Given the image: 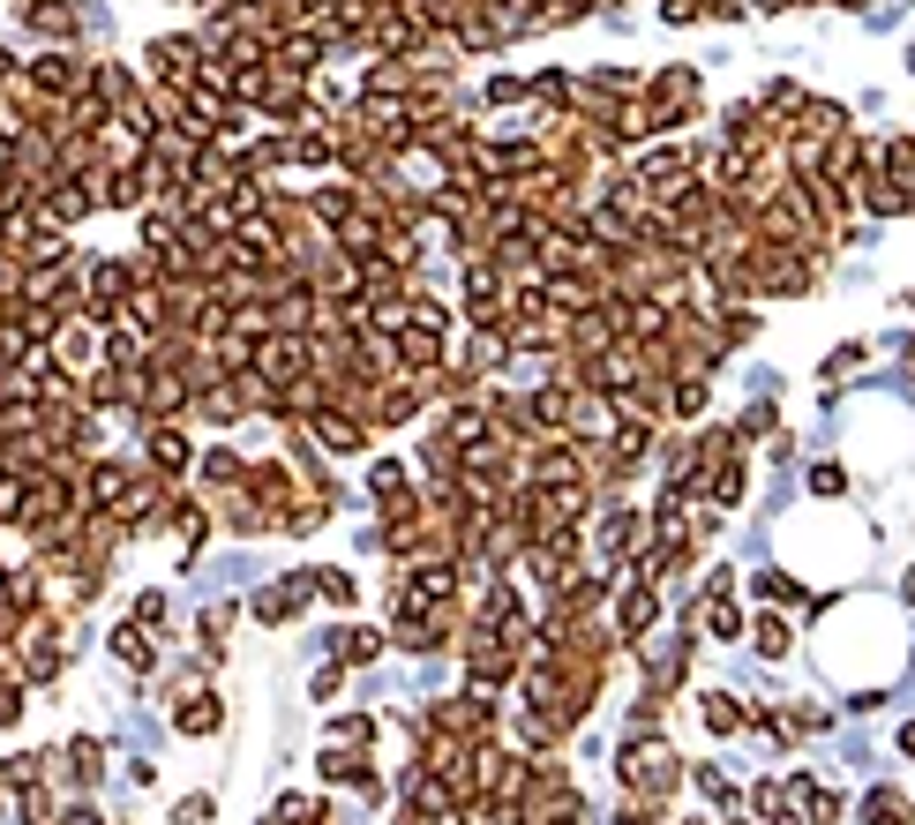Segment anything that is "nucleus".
I'll use <instances>...</instances> for the list:
<instances>
[{"label": "nucleus", "instance_id": "obj_3", "mask_svg": "<svg viewBox=\"0 0 915 825\" xmlns=\"http://www.w3.org/2000/svg\"><path fill=\"white\" fill-rule=\"evenodd\" d=\"M143 436H151V473H158V481H173V473H188V436H180L173 420H151Z\"/></svg>", "mask_w": 915, "mask_h": 825}, {"label": "nucleus", "instance_id": "obj_9", "mask_svg": "<svg viewBox=\"0 0 915 825\" xmlns=\"http://www.w3.org/2000/svg\"><path fill=\"white\" fill-rule=\"evenodd\" d=\"M113 660H128V668H135V675H143V668H151V638H143V630H113Z\"/></svg>", "mask_w": 915, "mask_h": 825}, {"label": "nucleus", "instance_id": "obj_14", "mask_svg": "<svg viewBox=\"0 0 915 825\" xmlns=\"http://www.w3.org/2000/svg\"><path fill=\"white\" fill-rule=\"evenodd\" d=\"M15 713H23V683L15 668H0V728H15Z\"/></svg>", "mask_w": 915, "mask_h": 825}, {"label": "nucleus", "instance_id": "obj_8", "mask_svg": "<svg viewBox=\"0 0 915 825\" xmlns=\"http://www.w3.org/2000/svg\"><path fill=\"white\" fill-rule=\"evenodd\" d=\"M331 653L338 660H375V653H383V630H338Z\"/></svg>", "mask_w": 915, "mask_h": 825}, {"label": "nucleus", "instance_id": "obj_7", "mask_svg": "<svg viewBox=\"0 0 915 825\" xmlns=\"http://www.w3.org/2000/svg\"><path fill=\"white\" fill-rule=\"evenodd\" d=\"M203 481H210V495H233L241 481H249V465H241L233 451H210V458H203Z\"/></svg>", "mask_w": 915, "mask_h": 825}, {"label": "nucleus", "instance_id": "obj_18", "mask_svg": "<svg viewBox=\"0 0 915 825\" xmlns=\"http://www.w3.org/2000/svg\"><path fill=\"white\" fill-rule=\"evenodd\" d=\"M706 608H713V638H736V630H743V616H736V608H720V601H706Z\"/></svg>", "mask_w": 915, "mask_h": 825}, {"label": "nucleus", "instance_id": "obj_1", "mask_svg": "<svg viewBox=\"0 0 915 825\" xmlns=\"http://www.w3.org/2000/svg\"><path fill=\"white\" fill-rule=\"evenodd\" d=\"M308 428H316V443H323V451H368V420H361V413H345V406H316L308 413Z\"/></svg>", "mask_w": 915, "mask_h": 825}, {"label": "nucleus", "instance_id": "obj_11", "mask_svg": "<svg viewBox=\"0 0 915 825\" xmlns=\"http://www.w3.org/2000/svg\"><path fill=\"white\" fill-rule=\"evenodd\" d=\"M210 728H218V698L180 705V736H210Z\"/></svg>", "mask_w": 915, "mask_h": 825}, {"label": "nucleus", "instance_id": "obj_6", "mask_svg": "<svg viewBox=\"0 0 915 825\" xmlns=\"http://www.w3.org/2000/svg\"><path fill=\"white\" fill-rule=\"evenodd\" d=\"M300 593H308V578H293V585H263V593H255V616H263V623H286L293 608H300Z\"/></svg>", "mask_w": 915, "mask_h": 825}, {"label": "nucleus", "instance_id": "obj_17", "mask_svg": "<svg viewBox=\"0 0 915 825\" xmlns=\"http://www.w3.org/2000/svg\"><path fill=\"white\" fill-rule=\"evenodd\" d=\"M698 795H706L713 811H728V803H736V788L720 781V773H698Z\"/></svg>", "mask_w": 915, "mask_h": 825}, {"label": "nucleus", "instance_id": "obj_10", "mask_svg": "<svg viewBox=\"0 0 915 825\" xmlns=\"http://www.w3.org/2000/svg\"><path fill=\"white\" fill-rule=\"evenodd\" d=\"M308 593H323V601H338V608H353V578H345V571H316V578H308Z\"/></svg>", "mask_w": 915, "mask_h": 825}, {"label": "nucleus", "instance_id": "obj_16", "mask_svg": "<svg viewBox=\"0 0 915 825\" xmlns=\"http://www.w3.org/2000/svg\"><path fill=\"white\" fill-rule=\"evenodd\" d=\"M135 623H143V630H166V593H143V601H135Z\"/></svg>", "mask_w": 915, "mask_h": 825}, {"label": "nucleus", "instance_id": "obj_20", "mask_svg": "<svg viewBox=\"0 0 915 825\" xmlns=\"http://www.w3.org/2000/svg\"><path fill=\"white\" fill-rule=\"evenodd\" d=\"M173 818H180V825H203V818H210V795H188V803H180Z\"/></svg>", "mask_w": 915, "mask_h": 825}, {"label": "nucleus", "instance_id": "obj_5", "mask_svg": "<svg viewBox=\"0 0 915 825\" xmlns=\"http://www.w3.org/2000/svg\"><path fill=\"white\" fill-rule=\"evenodd\" d=\"M653 616H661V593H653V585L638 578V585H630L624 601H616V630H624V638H638V630H646Z\"/></svg>", "mask_w": 915, "mask_h": 825}, {"label": "nucleus", "instance_id": "obj_15", "mask_svg": "<svg viewBox=\"0 0 915 825\" xmlns=\"http://www.w3.org/2000/svg\"><path fill=\"white\" fill-rule=\"evenodd\" d=\"M331 736L338 743H375V721L368 713H345V721H331Z\"/></svg>", "mask_w": 915, "mask_h": 825}, {"label": "nucleus", "instance_id": "obj_19", "mask_svg": "<svg viewBox=\"0 0 915 825\" xmlns=\"http://www.w3.org/2000/svg\"><path fill=\"white\" fill-rule=\"evenodd\" d=\"M811 488H818V495H840V488H848V473H840V465H818V473H811Z\"/></svg>", "mask_w": 915, "mask_h": 825}, {"label": "nucleus", "instance_id": "obj_12", "mask_svg": "<svg viewBox=\"0 0 915 825\" xmlns=\"http://www.w3.org/2000/svg\"><path fill=\"white\" fill-rule=\"evenodd\" d=\"M736 721H743V705H736V698H706V728H713V736H736Z\"/></svg>", "mask_w": 915, "mask_h": 825}, {"label": "nucleus", "instance_id": "obj_4", "mask_svg": "<svg viewBox=\"0 0 915 825\" xmlns=\"http://www.w3.org/2000/svg\"><path fill=\"white\" fill-rule=\"evenodd\" d=\"M23 23H31V31H45L53 45H76V31H84L68 0H31V8H23Z\"/></svg>", "mask_w": 915, "mask_h": 825}, {"label": "nucleus", "instance_id": "obj_13", "mask_svg": "<svg viewBox=\"0 0 915 825\" xmlns=\"http://www.w3.org/2000/svg\"><path fill=\"white\" fill-rule=\"evenodd\" d=\"M750 638H758V653H765V660H781V653H789V623H773V616L758 623Z\"/></svg>", "mask_w": 915, "mask_h": 825}, {"label": "nucleus", "instance_id": "obj_2", "mask_svg": "<svg viewBox=\"0 0 915 825\" xmlns=\"http://www.w3.org/2000/svg\"><path fill=\"white\" fill-rule=\"evenodd\" d=\"M151 76L158 82H196V68H203V38H151Z\"/></svg>", "mask_w": 915, "mask_h": 825}]
</instances>
